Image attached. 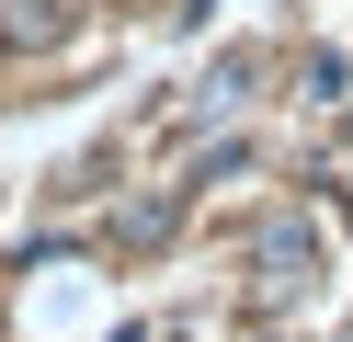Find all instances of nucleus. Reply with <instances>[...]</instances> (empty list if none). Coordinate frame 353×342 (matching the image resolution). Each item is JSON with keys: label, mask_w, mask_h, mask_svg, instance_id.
<instances>
[{"label": "nucleus", "mask_w": 353, "mask_h": 342, "mask_svg": "<svg viewBox=\"0 0 353 342\" xmlns=\"http://www.w3.org/2000/svg\"><path fill=\"white\" fill-rule=\"evenodd\" d=\"M307 274H319V228H296V217H285V228H262V285H307Z\"/></svg>", "instance_id": "1"}]
</instances>
